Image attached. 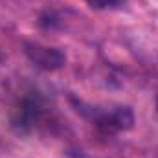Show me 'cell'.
I'll return each mask as SVG.
<instances>
[{
  "instance_id": "obj_7",
  "label": "cell",
  "mask_w": 158,
  "mask_h": 158,
  "mask_svg": "<svg viewBox=\"0 0 158 158\" xmlns=\"http://www.w3.org/2000/svg\"><path fill=\"white\" fill-rule=\"evenodd\" d=\"M156 110H158V96H156Z\"/></svg>"
},
{
  "instance_id": "obj_3",
  "label": "cell",
  "mask_w": 158,
  "mask_h": 158,
  "mask_svg": "<svg viewBox=\"0 0 158 158\" xmlns=\"http://www.w3.org/2000/svg\"><path fill=\"white\" fill-rule=\"evenodd\" d=\"M24 53L37 68L44 72H55L63 68L66 63V55L63 53V50L53 48V46H44L33 40L24 42Z\"/></svg>"
},
{
  "instance_id": "obj_2",
  "label": "cell",
  "mask_w": 158,
  "mask_h": 158,
  "mask_svg": "<svg viewBox=\"0 0 158 158\" xmlns=\"http://www.w3.org/2000/svg\"><path fill=\"white\" fill-rule=\"evenodd\" d=\"M81 114L88 116L92 119V123L96 125V129L105 136H114L121 131L132 129V125H134V112L131 107H116L112 110L88 109V112L81 110Z\"/></svg>"
},
{
  "instance_id": "obj_6",
  "label": "cell",
  "mask_w": 158,
  "mask_h": 158,
  "mask_svg": "<svg viewBox=\"0 0 158 158\" xmlns=\"http://www.w3.org/2000/svg\"><path fill=\"white\" fill-rule=\"evenodd\" d=\"M2 61H4V55H2V52H0V63H2Z\"/></svg>"
},
{
  "instance_id": "obj_1",
  "label": "cell",
  "mask_w": 158,
  "mask_h": 158,
  "mask_svg": "<svg viewBox=\"0 0 158 158\" xmlns=\"http://www.w3.org/2000/svg\"><path fill=\"white\" fill-rule=\"evenodd\" d=\"M44 114H46L44 99L37 92H28L17 101L11 112V125L19 132H30L40 123Z\"/></svg>"
},
{
  "instance_id": "obj_5",
  "label": "cell",
  "mask_w": 158,
  "mask_h": 158,
  "mask_svg": "<svg viewBox=\"0 0 158 158\" xmlns=\"http://www.w3.org/2000/svg\"><path fill=\"white\" fill-rule=\"evenodd\" d=\"M39 24L42 26V28H55L57 24H59V20H57V17L53 15V13H44V15H40V19H39Z\"/></svg>"
},
{
  "instance_id": "obj_4",
  "label": "cell",
  "mask_w": 158,
  "mask_h": 158,
  "mask_svg": "<svg viewBox=\"0 0 158 158\" xmlns=\"http://www.w3.org/2000/svg\"><path fill=\"white\" fill-rule=\"evenodd\" d=\"M92 9H116L121 7L127 0H85Z\"/></svg>"
}]
</instances>
